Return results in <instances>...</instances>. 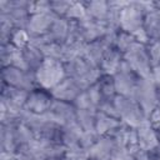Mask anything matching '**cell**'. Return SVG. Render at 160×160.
I'll list each match as a JSON object with an SVG mask.
<instances>
[{
	"instance_id": "1",
	"label": "cell",
	"mask_w": 160,
	"mask_h": 160,
	"mask_svg": "<svg viewBox=\"0 0 160 160\" xmlns=\"http://www.w3.org/2000/svg\"><path fill=\"white\" fill-rule=\"evenodd\" d=\"M154 9L152 1H128L120 12L119 29L134 35L139 42L146 44L144 21L149 11Z\"/></svg>"
},
{
	"instance_id": "2",
	"label": "cell",
	"mask_w": 160,
	"mask_h": 160,
	"mask_svg": "<svg viewBox=\"0 0 160 160\" xmlns=\"http://www.w3.org/2000/svg\"><path fill=\"white\" fill-rule=\"evenodd\" d=\"M64 66L66 76L75 80L84 90L94 85L102 75L99 66L91 64L81 55L64 62Z\"/></svg>"
},
{
	"instance_id": "3",
	"label": "cell",
	"mask_w": 160,
	"mask_h": 160,
	"mask_svg": "<svg viewBox=\"0 0 160 160\" xmlns=\"http://www.w3.org/2000/svg\"><path fill=\"white\" fill-rule=\"evenodd\" d=\"M114 109L116 116L125 125L138 128L148 121V116L144 112L142 108L131 96H124L118 94L114 100Z\"/></svg>"
},
{
	"instance_id": "4",
	"label": "cell",
	"mask_w": 160,
	"mask_h": 160,
	"mask_svg": "<svg viewBox=\"0 0 160 160\" xmlns=\"http://www.w3.org/2000/svg\"><path fill=\"white\" fill-rule=\"evenodd\" d=\"M65 78L66 74L64 62L52 58H45L41 66L35 71L38 86L46 90H51Z\"/></svg>"
},
{
	"instance_id": "5",
	"label": "cell",
	"mask_w": 160,
	"mask_h": 160,
	"mask_svg": "<svg viewBox=\"0 0 160 160\" xmlns=\"http://www.w3.org/2000/svg\"><path fill=\"white\" fill-rule=\"evenodd\" d=\"M31 1L0 0V15L9 19L15 29H25L31 15Z\"/></svg>"
},
{
	"instance_id": "6",
	"label": "cell",
	"mask_w": 160,
	"mask_h": 160,
	"mask_svg": "<svg viewBox=\"0 0 160 160\" xmlns=\"http://www.w3.org/2000/svg\"><path fill=\"white\" fill-rule=\"evenodd\" d=\"M124 61L141 79H151L152 64L146 44L136 42L128 52L124 54Z\"/></svg>"
},
{
	"instance_id": "7",
	"label": "cell",
	"mask_w": 160,
	"mask_h": 160,
	"mask_svg": "<svg viewBox=\"0 0 160 160\" xmlns=\"http://www.w3.org/2000/svg\"><path fill=\"white\" fill-rule=\"evenodd\" d=\"M28 92L11 88L1 82V98H0V118L5 116H20L25 109V101Z\"/></svg>"
},
{
	"instance_id": "8",
	"label": "cell",
	"mask_w": 160,
	"mask_h": 160,
	"mask_svg": "<svg viewBox=\"0 0 160 160\" xmlns=\"http://www.w3.org/2000/svg\"><path fill=\"white\" fill-rule=\"evenodd\" d=\"M1 82L26 92L38 86L34 72L14 65L1 68Z\"/></svg>"
},
{
	"instance_id": "9",
	"label": "cell",
	"mask_w": 160,
	"mask_h": 160,
	"mask_svg": "<svg viewBox=\"0 0 160 160\" xmlns=\"http://www.w3.org/2000/svg\"><path fill=\"white\" fill-rule=\"evenodd\" d=\"M126 151L114 135L99 136L95 145L89 150L88 155L96 160H115Z\"/></svg>"
},
{
	"instance_id": "10",
	"label": "cell",
	"mask_w": 160,
	"mask_h": 160,
	"mask_svg": "<svg viewBox=\"0 0 160 160\" xmlns=\"http://www.w3.org/2000/svg\"><path fill=\"white\" fill-rule=\"evenodd\" d=\"M134 99L140 104L148 119L154 108L160 102V86L151 79H141L134 94Z\"/></svg>"
},
{
	"instance_id": "11",
	"label": "cell",
	"mask_w": 160,
	"mask_h": 160,
	"mask_svg": "<svg viewBox=\"0 0 160 160\" xmlns=\"http://www.w3.org/2000/svg\"><path fill=\"white\" fill-rule=\"evenodd\" d=\"M116 32H109V34L94 40V41L88 42L84 46L81 56H84L91 64L100 66V62H101L104 55L106 54V51L114 46V39H115Z\"/></svg>"
},
{
	"instance_id": "12",
	"label": "cell",
	"mask_w": 160,
	"mask_h": 160,
	"mask_svg": "<svg viewBox=\"0 0 160 160\" xmlns=\"http://www.w3.org/2000/svg\"><path fill=\"white\" fill-rule=\"evenodd\" d=\"M52 102H54V98L50 90L36 86L30 92H28L24 110L35 115H46Z\"/></svg>"
},
{
	"instance_id": "13",
	"label": "cell",
	"mask_w": 160,
	"mask_h": 160,
	"mask_svg": "<svg viewBox=\"0 0 160 160\" xmlns=\"http://www.w3.org/2000/svg\"><path fill=\"white\" fill-rule=\"evenodd\" d=\"M114 80L119 95L134 98V94L140 84L141 78L136 75L124 61L122 65L119 68V70L114 74Z\"/></svg>"
},
{
	"instance_id": "14",
	"label": "cell",
	"mask_w": 160,
	"mask_h": 160,
	"mask_svg": "<svg viewBox=\"0 0 160 160\" xmlns=\"http://www.w3.org/2000/svg\"><path fill=\"white\" fill-rule=\"evenodd\" d=\"M46 116L50 120L60 124L61 126L76 125V108L74 102H66L54 99V102Z\"/></svg>"
},
{
	"instance_id": "15",
	"label": "cell",
	"mask_w": 160,
	"mask_h": 160,
	"mask_svg": "<svg viewBox=\"0 0 160 160\" xmlns=\"http://www.w3.org/2000/svg\"><path fill=\"white\" fill-rule=\"evenodd\" d=\"M58 16L54 15L51 11H45V12H35L30 15L28 26H26V31L29 32L31 39H39L45 36L52 22L55 21Z\"/></svg>"
},
{
	"instance_id": "16",
	"label": "cell",
	"mask_w": 160,
	"mask_h": 160,
	"mask_svg": "<svg viewBox=\"0 0 160 160\" xmlns=\"http://www.w3.org/2000/svg\"><path fill=\"white\" fill-rule=\"evenodd\" d=\"M136 134H138V146L140 151L150 154L151 151L160 148V140L156 129L152 124L149 122V120L136 128Z\"/></svg>"
},
{
	"instance_id": "17",
	"label": "cell",
	"mask_w": 160,
	"mask_h": 160,
	"mask_svg": "<svg viewBox=\"0 0 160 160\" xmlns=\"http://www.w3.org/2000/svg\"><path fill=\"white\" fill-rule=\"evenodd\" d=\"M84 91V89L72 79L70 78H65L62 79L56 86H54L50 92L52 95V98L55 100H61V101H66V102H74L80 94Z\"/></svg>"
},
{
	"instance_id": "18",
	"label": "cell",
	"mask_w": 160,
	"mask_h": 160,
	"mask_svg": "<svg viewBox=\"0 0 160 160\" xmlns=\"http://www.w3.org/2000/svg\"><path fill=\"white\" fill-rule=\"evenodd\" d=\"M21 52V68L31 71L35 74V71L41 66V64L45 60V54L41 50L39 45L35 42H30L28 46L20 50Z\"/></svg>"
},
{
	"instance_id": "19",
	"label": "cell",
	"mask_w": 160,
	"mask_h": 160,
	"mask_svg": "<svg viewBox=\"0 0 160 160\" xmlns=\"http://www.w3.org/2000/svg\"><path fill=\"white\" fill-rule=\"evenodd\" d=\"M122 121L110 114L98 111L96 120H95V132L99 136H106V135H114L121 126Z\"/></svg>"
},
{
	"instance_id": "20",
	"label": "cell",
	"mask_w": 160,
	"mask_h": 160,
	"mask_svg": "<svg viewBox=\"0 0 160 160\" xmlns=\"http://www.w3.org/2000/svg\"><path fill=\"white\" fill-rule=\"evenodd\" d=\"M69 26H70V20L64 19V18H56L49 32L45 36L39 38V39L46 42L65 44L68 40V35H69Z\"/></svg>"
},
{
	"instance_id": "21",
	"label": "cell",
	"mask_w": 160,
	"mask_h": 160,
	"mask_svg": "<svg viewBox=\"0 0 160 160\" xmlns=\"http://www.w3.org/2000/svg\"><path fill=\"white\" fill-rule=\"evenodd\" d=\"M98 91L100 94L101 98V104L99 106V109L102 105L106 104H111L114 102L115 98L118 96V91H116V86H115V80H114V75H108V74H102L99 80L95 82Z\"/></svg>"
},
{
	"instance_id": "22",
	"label": "cell",
	"mask_w": 160,
	"mask_h": 160,
	"mask_svg": "<svg viewBox=\"0 0 160 160\" xmlns=\"http://www.w3.org/2000/svg\"><path fill=\"white\" fill-rule=\"evenodd\" d=\"M114 136L118 139V141L120 142V145L129 151L130 154H135L136 151H139V146H138V134H136V128L129 126V125H122L115 134Z\"/></svg>"
},
{
	"instance_id": "23",
	"label": "cell",
	"mask_w": 160,
	"mask_h": 160,
	"mask_svg": "<svg viewBox=\"0 0 160 160\" xmlns=\"http://www.w3.org/2000/svg\"><path fill=\"white\" fill-rule=\"evenodd\" d=\"M122 62H124V54L119 51L115 46H112L104 55L99 68L101 74L114 75L119 70V68L122 65Z\"/></svg>"
},
{
	"instance_id": "24",
	"label": "cell",
	"mask_w": 160,
	"mask_h": 160,
	"mask_svg": "<svg viewBox=\"0 0 160 160\" xmlns=\"http://www.w3.org/2000/svg\"><path fill=\"white\" fill-rule=\"evenodd\" d=\"M84 6H85V12L88 18H90L91 20L106 24V20L110 12V6L108 0L84 1Z\"/></svg>"
},
{
	"instance_id": "25",
	"label": "cell",
	"mask_w": 160,
	"mask_h": 160,
	"mask_svg": "<svg viewBox=\"0 0 160 160\" xmlns=\"http://www.w3.org/2000/svg\"><path fill=\"white\" fill-rule=\"evenodd\" d=\"M144 34L149 41L160 40V11L152 9L145 16L144 21Z\"/></svg>"
},
{
	"instance_id": "26",
	"label": "cell",
	"mask_w": 160,
	"mask_h": 160,
	"mask_svg": "<svg viewBox=\"0 0 160 160\" xmlns=\"http://www.w3.org/2000/svg\"><path fill=\"white\" fill-rule=\"evenodd\" d=\"M76 108V106H75ZM99 110L91 108H76V124L82 131H95V120Z\"/></svg>"
},
{
	"instance_id": "27",
	"label": "cell",
	"mask_w": 160,
	"mask_h": 160,
	"mask_svg": "<svg viewBox=\"0 0 160 160\" xmlns=\"http://www.w3.org/2000/svg\"><path fill=\"white\" fill-rule=\"evenodd\" d=\"M0 62H1V68L10 66V65L21 68V52H20V49L15 48L10 42L0 45Z\"/></svg>"
},
{
	"instance_id": "28",
	"label": "cell",
	"mask_w": 160,
	"mask_h": 160,
	"mask_svg": "<svg viewBox=\"0 0 160 160\" xmlns=\"http://www.w3.org/2000/svg\"><path fill=\"white\" fill-rule=\"evenodd\" d=\"M136 42H139V41L134 35H131L126 31H122V30H119L114 39V46L122 54L128 52Z\"/></svg>"
},
{
	"instance_id": "29",
	"label": "cell",
	"mask_w": 160,
	"mask_h": 160,
	"mask_svg": "<svg viewBox=\"0 0 160 160\" xmlns=\"http://www.w3.org/2000/svg\"><path fill=\"white\" fill-rule=\"evenodd\" d=\"M14 31H15V28L9 21V19L0 15V45L9 44Z\"/></svg>"
},
{
	"instance_id": "30",
	"label": "cell",
	"mask_w": 160,
	"mask_h": 160,
	"mask_svg": "<svg viewBox=\"0 0 160 160\" xmlns=\"http://www.w3.org/2000/svg\"><path fill=\"white\" fill-rule=\"evenodd\" d=\"M30 42H31V38L25 29H15V31L12 32L10 44H12L15 48L21 50L25 46H28Z\"/></svg>"
},
{
	"instance_id": "31",
	"label": "cell",
	"mask_w": 160,
	"mask_h": 160,
	"mask_svg": "<svg viewBox=\"0 0 160 160\" xmlns=\"http://www.w3.org/2000/svg\"><path fill=\"white\" fill-rule=\"evenodd\" d=\"M70 5H71V0H54V1H50V10L58 18L65 19Z\"/></svg>"
},
{
	"instance_id": "32",
	"label": "cell",
	"mask_w": 160,
	"mask_h": 160,
	"mask_svg": "<svg viewBox=\"0 0 160 160\" xmlns=\"http://www.w3.org/2000/svg\"><path fill=\"white\" fill-rule=\"evenodd\" d=\"M146 48L149 51V56L152 64V68L160 64V40L146 42Z\"/></svg>"
},
{
	"instance_id": "33",
	"label": "cell",
	"mask_w": 160,
	"mask_h": 160,
	"mask_svg": "<svg viewBox=\"0 0 160 160\" xmlns=\"http://www.w3.org/2000/svg\"><path fill=\"white\" fill-rule=\"evenodd\" d=\"M30 10H31V14L51 11V10H50V1H46V0L31 1V8H30Z\"/></svg>"
},
{
	"instance_id": "34",
	"label": "cell",
	"mask_w": 160,
	"mask_h": 160,
	"mask_svg": "<svg viewBox=\"0 0 160 160\" xmlns=\"http://www.w3.org/2000/svg\"><path fill=\"white\" fill-rule=\"evenodd\" d=\"M148 120H149V122L152 124L154 126H156V125L160 124V102H159V104L154 108V110L150 112Z\"/></svg>"
},
{
	"instance_id": "35",
	"label": "cell",
	"mask_w": 160,
	"mask_h": 160,
	"mask_svg": "<svg viewBox=\"0 0 160 160\" xmlns=\"http://www.w3.org/2000/svg\"><path fill=\"white\" fill-rule=\"evenodd\" d=\"M151 80H152L156 85H160V64L152 68V71H151Z\"/></svg>"
},
{
	"instance_id": "36",
	"label": "cell",
	"mask_w": 160,
	"mask_h": 160,
	"mask_svg": "<svg viewBox=\"0 0 160 160\" xmlns=\"http://www.w3.org/2000/svg\"><path fill=\"white\" fill-rule=\"evenodd\" d=\"M131 160H149V155H148L146 152L139 150V151H136V152L132 155Z\"/></svg>"
},
{
	"instance_id": "37",
	"label": "cell",
	"mask_w": 160,
	"mask_h": 160,
	"mask_svg": "<svg viewBox=\"0 0 160 160\" xmlns=\"http://www.w3.org/2000/svg\"><path fill=\"white\" fill-rule=\"evenodd\" d=\"M149 155V160H160V148H158L156 150L151 151Z\"/></svg>"
},
{
	"instance_id": "38",
	"label": "cell",
	"mask_w": 160,
	"mask_h": 160,
	"mask_svg": "<svg viewBox=\"0 0 160 160\" xmlns=\"http://www.w3.org/2000/svg\"><path fill=\"white\" fill-rule=\"evenodd\" d=\"M59 160H75V156H74L72 154H70V152H64V154L60 156Z\"/></svg>"
},
{
	"instance_id": "39",
	"label": "cell",
	"mask_w": 160,
	"mask_h": 160,
	"mask_svg": "<svg viewBox=\"0 0 160 160\" xmlns=\"http://www.w3.org/2000/svg\"><path fill=\"white\" fill-rule=\"evenodd\" d=\"M152 5H154V9H155V10H159V11H160V0L152 1Z\"/></svg>"
},
{
	"instance_id": "40",
	"label": "cell",
	"mask_w": 160,
	"mask_h": 160,
	"mask_svg": "<svg viewBox=\"0 0 160 160\" xmlns=\"http://www.w3.org/2000/svg\"><path fill=\"white\" fill-rule=\"evenodd\" d=\"M155 129H156V132H158V136H159V140H160V124H159V125H156V126H155Z\"/></svg>"
},
{
	"instance_id": "41",
	"label": "cell",
	"mask_w": 160,
	"mask_h": 160,
	"mask_svg": "<svg viewBox=\"0 0 160 160\" xmlns=\"http://www.w3.org/2000/svg\"><path fill=\"white\" fill-rule=\"evenodd\" d=\"M159 86H160V85H159Z\"/></svg>"
}]
</instances>
